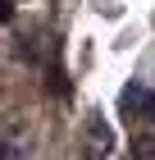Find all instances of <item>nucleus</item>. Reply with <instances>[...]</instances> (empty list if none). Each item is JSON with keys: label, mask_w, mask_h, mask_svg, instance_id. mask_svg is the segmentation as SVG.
I'll return each instance as SVG.
<instances>
[{"label": "nucleus", "mask_w": 155, "mask_h": 160, "mask_svg": "<svg viewBox=\"0 0 155 160\" xmlns=\"http://www.w3.org/2000/svg\"><path fill=\"white\" fill-rule=\"evenodd\" d=\"M9 18H14V5H9V0H0V23H9Z\"/></svg>", "instance_id": "obj_1"}]
</instances>
